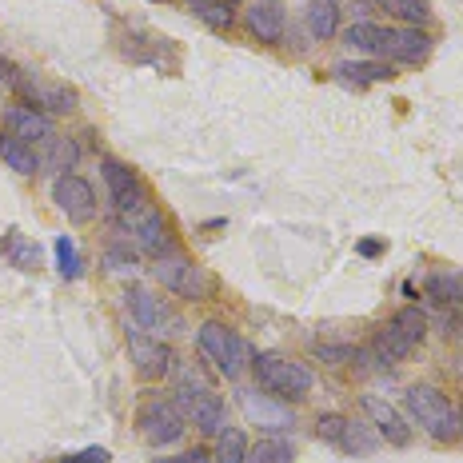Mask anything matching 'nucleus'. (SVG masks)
Masks as SVG:
<instances>
[{
    "instance_id": "nucleus-13",
    "label": "nucleus",
    "mask_w": 463,
    "mask_h": 463,
    "mask_svg": "<svg viewBox=\"0 0 463 463\" xmlns=\"http://www.w3.org/2000/svg\"><path fill=\"white\" fill-rule=\"evenodd\" d=\"M240 408H244V416L252 420L256 428H264V431H288L292 428V411H288V403L276 400V395L240 392Z\"/></svg>"
},
{
    "instance_id": "nucleus-38",
    "label": "nucleus",
    "mask_w": 463,
    "mask_h": 463,
    "mask_svg": "<svg viewBox=\"0 0 463 463\" xmlns=\"http://www.w3.org/2000/svg\"><path fill=\"white\" fill-rule=\"evenodd\" d=\"M380 252H383L380 240H364V244H360V256H380Z\"/></svg>"
},
{
    "instance_id": "nucleus-22",
    "label": "nucleus",
    "mask_w": 463,
    "mask_h": 463,
    "mask_svg": "<svg viewBox=\"0 0 463 463\" xmlns=\"http://www.w3.org/2000/svg\"><path fill=\"white\" fill-rule=\"evenodd\" d=\"M335 76L344 84H380V80H392L395 72L380 61H344V64H335Z\"/></svg>"
},
{
    "instance_id": "nucleus-18",
    "label": "nucleus",
    "mask_w": 463,
    "mask_h": 463,
    "mask_svg": "<svg viewBox=\"0 0 463 463\" xmlns=\"http://www.w3.org/2000/svg\"><path fill=\"white\" fill-rule=\"evenodd\" d=\"M372 352H375L380 364H403L411 352H416V340H411L408 332H400L395 324H383L372 340Z\"/></svg>"
},
{
    "instance_id": "nucleus-21",
    "label": "nucleus",
    "mask_w": 463,
    "mask_h": 463,
    "mask_svg": "<svg viewBox=\"0 0 463 463\" xmlns=\"http://www.w3.org/2000/svg\"><path fill=\"white\" fill-rule=\"evenodd\" d=\"M383 41H388V28L383 24H372V21H360L344 33V44L355 48V52H368V56H383Z\"/></svg>"
},
{
    "instance_id": "nucleus-20",
    "label": "nucleus",
    "mask_w": 463,
    "mask_h": 463,
    "mask_svg": "<svg viewBox=\"0 0 463 463\" xmlns=\"http://www.w3.org/2000/svg\"><path fill=\"white\" fill-rule=\"evenodd\" d=\"M304 21L316 41H332V36L340 33V5H335V0H312Z\"/></svg>"
},
{
    "instance_id": "nucleus-24",
    "label": "nucleus",
    "mask_w": 463,
    "mask_h": 463,
    "mask_svg": "<svg viewBox=\"0 0 463 463\" xmlns=\"http://www.w3.org/2000/svg\"><path fill=\"white\" fill-rule=\"evenodd\" d=\"M76 160H80V148H76V140H69V137H52L44 148V156H41V164L52 168L56 176H64L69 168H76Z\"/></svg>"
},
{
    "instance_id": "nucleus-15",
    "label": "nucleus",
    "mask_w": 463,
    "mask_h": 463,
    "mask_svg": "<svg viewBox=\"0 0 463 463\" xmlns=\"http://www.w3.org/2000/svg\"><path fill=\"white\" fill-rule=\"evenodd\" d=\"M5 132L24 144H48L56 137L52 132V120L44 112L28 109V104H16V109H5Z\"/></svg>"
},
{
    "instance_id": "nucleus-33",
    "label": "nucleus",
    "mask_w": 463,
    "mask_h": 463,
    "mask_svg": "<svg viewBox=\"0 0 463 463\" xmlns=\"http://www.w3.org/2000/svg\"><path fill=\"white\" fill-rule=\"evenodd\" d=\"M344 416H335V411H332V416H320V420H316V439H324V443H340V436H344Z\"/></svg>"
},
{
    "instance_id": "nucleus-37",
    "label": "nucleus",
    "mask_w": 463,
    "mask_h": 463,
    "mask_svg": "<svg viewBox=\"0 0 463 463\" xmlns=\"http://www.w3.org/2000/svg\"><path fill=\"white\" fill-rule=\"evenodd\" d=\"M109 260H112V268H124V264H137V256H132V252H120V248H109Z\"/></svg>"
},
{
    "instance_id": "nucleus-30",
    "label": "nucleus",
    "mask_w": 463,
    "mask_h": 463,
    "mask_svg": "<svg viewBox=\"0 0 463 463\" xmlns=\"http://www.w3.org/2000/svg\"><path fill=\"white\" fill-rule=\"evenodd\" d=\"M292 443L284 439H260L256 448H248V459L244 463H292Z\"/></svg>"
},
{
    "instance_id": "nucleus-16",
    "label": "nucleus",
    "mask_w": 463,
    "mask_h": 463,
    "mask_svg": "<svg viewBox=\"0 0 463 463\" xmlns=\"http://www.w3.org/2000/svg\"><path fill=\"white\" fill-rule=\"evenodd\" d=\"M16 89H21V96L28 100V109L36 112H72L76 109V92L64 89V84H41V80H28V76H16Z\"/></svg>"
},
{
    "instance_id": "nucleus-2",
    "label": "nucleus",
    "mask_w": 463,
    "mask_h": 463,
    "mask_svg": "<svg viewBox=\"0 0 463 463\" xmlns=\"http://www.w3.org/2000/svg\"><path fill=\"white\" fill-rule=\"evenodd\" d=\"M403 400H408L411 420H416L436 443L459 439V408L439 388H431V383H416V388L403 392Z\"/></svg>"
},
{
    "instance_id": "nucleus-25",
    "label": "nucleus",
    "mask_w": 463,
    "mask_h": 463,
    "mask_svg": "<svg viewBox=\"0 0 463 463\" xmlns=\"http://www.w3.org/2000/svg\"><path fill=\"white\" fill-rule=\"evenodd\" d=\"M380 8L395 21H403L408 28H423L431 21V5L428 0H380Z\"/></svg>"
},
{
    "instance_id": "nucleus-36",
    "label": "nucleus",
    "mask_w": 463,
    "mask_h": 463,
    "mask_svg": "<svg viewBox=\"0 0 463 463\" xmlns=\"http://www.w3.org/2000/svg\"><path fill=\"white\" fill-rule=\"evenodd\" d=\"M156 463H212V456L204 448H192L184 456H168V459H156Z\"/></svg>"
},
{
    "instance_id": "nucleus-6",
    "label": "nucleus",
    "mask_w": 463,
    "mask_h": 463,
    "mask_svg": "<svg viewBox=\"0 0 463 463\" xmlns=\"http://www.w3.org/2000/svg\"><path fill=\"white\" fill-rule=\"evenodd\" d=\"M120 228L128 232V236L137 240L140 252H148L152 260L176 252V236H172L168 220H164V212H160L156 204H144V208H137V212H124V216H120Z\"/></svg>"
},
{
    "instance_id": "nucleus-17",
    "label": "nucleus",
    "mask_w": 463,
    "mask_h": 463,
    "mask_svg": "<svg viewBox=\"0 0 463 463\" xmlns=\"http://www.w3.org/2000/svg\"><path fill=\"white\" fill-rule=\"evenodd\" d=\"M244 24H248V33L264 44L284 41V13H279L276 0H252V5L244 8Z\"/></svg>"
},
{
    "instance_id": "nucleus-8",
    "label": "nucleus",
    "mask_w": 463,
    "mask_h": 463,
    "mask_svg": "<svg viewBox=\"0 0 463 463\" xmlns=\"http://www.w3.org/2000/svg\"><path fill=\"white\" fill-rule=\"evenodd\" d=\"M124 340H128V360H132V368H137L140 380L156 383L172 372V347L164 344L160 335H148L132 324L128 332H124Z\"/></svg>"
},
{
    "instance_id": "nucleus-9",
    "label": "nucleus",
    "mask_w": 463,
    "mask_h": 463,
    "mask_svg": "<svg viewBox=\"0 0 463 463\" xmlns=\"http://www.w3.org/2000/svg\"><path fill=\"white\" fill-rule=\"evenodd\" d=\"M184 416H180V408L176 403H168V400H148L140 408V416H137V428H140V436L148 439V443H156V448H164V443H176L180 436H184Z\"/></svg>"
},
{
    "instance_id": "nucleus-5",
    "label": "nucleus",
    "mask_w": 463,
    "mask_h": 463,
    "mask_svg": "<svg viewBox=\"0 0 463 463\" xmlns=\"http://www.w3.org/2000/svg\"><path fill=\"white\" fill-rule=\"evenodd\" d=\"M176 408H180V416L196 423V431H204V436H220V431L228 428V408H224V400H220V395L212 392L208 383L184 380V383L176 388Z\"/></svg>"
},
{
    "instance_id": "nucleus-34",
    "label": "nucleus",
    "mask_w": 463,
    "mask_h": 463,
    "mask_svg": "<svg viewBox=\"0 0 463 463\" xmlns=\"http://www.w3.org/2000/svg\"><path fill=\"white\" fill-rule=\"evenodd\" d=\"M316 355H320L324 364H347V360H355V347H332V344H320L316 347Z\"/></svg>"
},
{
    "instance_id": "nucleus-35",
    "label": "nucleus",
    "mask_w": 463,
    "mask_h": 463,
    "mask_svg": "<svg viewBox=\"0 0 463 463\" xmlns=\"http://www.w3.org/2000/svg\"><path fill=\"white\" fill-rule=\"evenodd\" d=\"M112 456L104 448H84V451H76V456H64V459H56V463H109Z\"/></svg>"
},
{
    "instance_id": "nucleus-19",
    "label": "nucleus",
    "mask_w": 463,
    "mask_h": 463,
    "mask_svg": "<svg viewBox=\"0 0 463 463\" xmlns=\"http://www.w3.org/2000/svg\"><path fill=\"white\" fill-rule=\"evenodd\" d=\"M0 160L13 172H21V176H36V172H41V156L33 152V144L8 137V132H0Z\"/></svg>"
},
{
    "instance_id": "nucleus-14",
    "label": "nucleus",
    "mask_w": 463,
    "mask_h": 463,
    "mask_svg": "<svg viewBox=\"0 0 463 463\" xmlns=\"http://www.w3.org/2000/svg\"><path fill=\"white\" fill-rule=\"evenodd\" d=\"M383 56L400 64H420L431 56V36L423 28H388V41H383Z\"/></svg>"
},
{
    "instance_id": "nucleus-41",
    "label": "nucleus",
    "mask_w": 463,
    "mask_h": 463,
    "mask_svg": "<svg viewBox=\"0 0 463 463\" xmlns=\"http://www.w3.org/2000/svg\"><path fill=\"white\" fill-rule=\"evenodd\" d=\"M192 5H196V0H192Z\"/></svg>"
},
{
    "instance_id": "nucleus-3",
    "label": "nucleus",
    "mask_w": 463,
    "mask_h": 463,
    "mask_svg": "<svg viewBox=\"0 0 463 463\" xmlns=\"http://www.w3.org/2000/svg\"><path fill=\"white\" fill-rule=\"evenodd\" d=\"M152 276L160 279V288H168V292L180 296V300L200 304V300H212V296H216V276L184 252L160 256L156 264H152Z\"/></svg>"
},
{
    "instance_id": "nucleus-11",
    "label": "nucleus",
    "mask_w": 463,
    "mask_h": 463,
    "mask_svg": "<svg viewBox=\"0 0 463 463\" xmlns=\"http://www.w3.org/2000/svg\"><path fill=\"white\" fill-rule=\"evenodd\" d=\"M360 408H364V416L372 420L375 436L383 443H392V448H408L411 443V423L403 420L383 395H360Z\"/></svg>"
},
{
    "instance_id": "nucleus-4",
    "label": "nucleus",
    "mask_w": 463,
    "mask_h": 463,
    "mask_svg": "<svg viewBox=\"0 0 463 463\" xmlns=\"http://www.w3.org/2000/svg\"><path fill=\"white\" fill-rule=\"evenodd\" d=\"M196 347H200V355H204L212 368L224 375V380H240V375L248 372V364H252V347H248L228 324H220V320L200 324Z\"/></svg>"
},
{
    "instance_id": "nucleus-1",
    "label": "nucleus",
    "mask_w": 463,
    "mask_h": 463,
    "mask_svg": "<svg viewBox=\"0 0 463 463\" xmlns=\"http://www.w3.org/2000/svg\"><path fill=\"white\" fill-rule=\"evenodd\" d=\"M252 375H256V383L264 388L268 395H276V400H304L307 392H312V368L300 360H288V355H279V352H256L252 355Z\"/></svg>"
},
{
    "instance_id": "nucleus-40",
    "label": "nucleus",
    "mask_w": 463,
    "mask_h": 463,
    "mask_svg": "<svg viewBox=\"0 0 463 463\" xmlns=\"http://www.w3.org/2000/svg\"><path fill=\"white\" fill-rule=\"evenodd\" d=\"M459 436H463V411H459Z\"/></svg>"
},
{
    "instance_id": "nucleus-31",
    "label": "nucleus",
    "mask_w": 463,
    "mask_h": 463,
    "mask_svg": "<svg viewBox=\"0 0 463 463\" xmlns=\"http://www.w3.org/2000/svg\"><path fill=\"white\" fill-rule=\"evenodd\" d=\"M56 272H61L64 279H76L80 276V256H76V244L69 236H56Z\"/></svg>"
},
{
    "instance_id": "nucleus-23",
    "label": "nucleus",
    "mask_w": 463,
    "mask_h": 463,
    "mask_svg": "<svg viewBox=\"0 0 463 463\" xmlns=\"http://www.w3.org/2000/svg\"><path fill=\"white\" fill-rule=\"evenodd\" d=\"M0 256H5L8 264L24 268V272H33V268L41 264V248H36L28 236H21V232H8L5 244H0Z\"/></svg>"
},
{
    "instance_id": "nucleus-10",
    "label": "nucleus",
    "mask_w": 463,
    "mask_h": 463,
    "mask_svg": "<svg viewBox=\"0 0 463 463\" xmlns=\"http://www.w3.org/2000/svg\"><path fill=\"white\" fill-rule=\"evenodd\" d=\"M52 200H56V208L64 212V220H72V224H92L96 220V192H92L89 180L76 176V172L56 176Z\"/></svg>"
},
{
    "instance_id": "nucleus-32",
    "label": "nucleus",
    "mask_w": 463,
    "mask_h": 463,
    "mask_svg": "<svg viewBox=\"0 0 463 463\" xmlns=\"http://www.w3.org/2000/svg\"><path fill=\"white\" fill-rule=\"evenodd\" d=\"M392 324L400 327V332H408L416 344L423 340V332H428V316H423L420 307H400V312L392 316Z\"/></svg>"
},
{
    "instance_id": "nucleus-28",
    "label": "nucleus",
    "mask_w": 463,
    "mask_h": 463,
    "mask_svg": "<svg viewBox=\"0 0 463 463\" xmlns=\"http://www.w3.org/2000/svg\"><path fill=\"white\" fill-rule=\"evenodd\" d=\"M192 13H196L208 28H216V33H224V28L236 24V13H232V0H196V5H192Z\"/></svg>"
},
{
    "instance_id": "nucleus-12",
    "label": "nucleus",
    "mask_w": 463,
    "mask_h": 463,
    "mask_svg": "<svg viewBox=\"0 0 463 463\" xmlns=\"http://www.w3.org/2000/svg\"><path fill=\"white\" fill-rule=\"evenodd\" d=\"M128 312H132V324L140 327V332L148 335H160V332H176V316H172V307L160 300L156 292H148V288H132L128 292Z\"/></svg>"
},
{
    "instance_id": "nucleus-26",
    "label": "nucleus",
    "mask_w": 463,
    "mask_h": 463,
    "mask_svg": "<svg viewBox=\"0 0 463 463\" xmlns=\"http://www.w3.org/2000/svg\"><path fill=\"white\" fill-rule=\"evenodd\" d=\"M428 296L439 304L459 307L463 304V272H431L428 276Z\"/></svg>"
},
{
    "instance_id": "nucleus-29",
    "label": "nucleus",
    "mask_w": 463,
    "mask_h": 463,
    "mask_svg": "<svg viewBox=\"0 0 463 463\" xmlns=\"http://www.w3.org/2000/svg\"><path fill=\"white\" fill-rule=\"evenodd\" d=\"M335 448H344L347 456H372L375 451V431H368L364 423H352L347 420L344 423V436H340V443Z\"/></svg>"
},
{
    "instance_id": "nucleus-39",
    "label": "nucleus",
    "mask_w": 463,
    "mask_h": 463,
    "mask_svg": "<svg viewBox=\"0 0 463 463\" xmlns=\"http://www.w3.org/2000/svg\"><path fill=\"white\" fill-rule=\"evenodd\" d=\"M13 80H16L13 64H8V61H0V89H5V84H13Z\"/></svg>"
},
{
    "instance_id": "nucleus-27",
    "label": "nucleus",
    "mask_w": 463,
    "mask_h": 463,
    "mask_svg": "<svg viewBox=\"0 0 463 463\" xmlns=\"http://www.w3.org/2000/svg\"><path fill=\"white\" fill-rule=\"evenodd\" d=\"M248 459V436L240 428H224L216 436V456L212 463H244Z\"/></svg>"
},
{
    "instance_id": "nucleus-7",
    "label": "nucleus",
    "mask_w": 463,
    "mask_h": 463,
    "mask_svg": "<svg viewBox=\"0 0 463 463\" xmlns=\"http://www.w3.org/2000/svg\"><path fill=\"white\" fill-rule=\"evenodd\" d=\"M100 176H104V188H109L112 208L120 212V216H124V212H137V208L148 204V188H144L140 172L128 168L124 160L104 156V160H100Z\"/></svg>"
}]
</instances>
